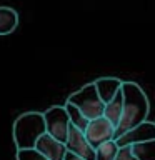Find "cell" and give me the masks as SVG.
I'll return each mask as SVG.
<instances>
[{
	"mask_svg": "<svg viewBox=\"0 0 155 160\" xmlns=\"http://www.w3.org/2000/svg\"><path fill=\"white\" fill-rule=\"evenodd\" d=\"M122 93H123V113L120 125L115 130V138L128 132L130 128L147 122L150 112V102L138 83L132 82V80H123Z\"/></svg>",
	"mask_w": 155,
	"mask_h": 160,
	"instance_id": "cell-1",
	"label": "cell"
},
{
	"mask_svg": "<svg viewBox=\"0 0 155 160\" xmlns=\"http://www.w3.org/2000/svg\"><path fill=\"white\" fill-rule=\"evenodd\" d=\"M47 133L43 113L40 112H25L13 123V142L17 150L35 148L37 140Z\"/></svg>",
	"mask_w": 155,
	"mask_h": 160,
	"instance_id": "cell-2",
	"label": "cell"
},
{
	"mask_svg": "<svg viewBox=\"0 0 155 160\" xmlns=\"http://www.w3.org/2000/svg\"><path fill=\"white\" fill-rule=\"evenodd\" d=\"M67 102L73 103L75 107H78L88 120H95V118L103 117L105 103L102 102L100 95L97 93V88H95L93 82L85 83L82 88H78L77 92H73L67 98Z\"/></svg>",
	"mask_w": 155,
	"mask_h": 160,
	"instance_id": "cell-3",
	"label": "cell"
},
{
	"mask_svg": "<svg viewBox=\"0 0 155 160\" xmlns=\"http://www.w3.org/2000/svg\"><path fill=\"white\" fill-rule=\"evenodd\" d=\"M45 118V127H47V133H50L53 138L60 140V142H67L68 137V128H70V118L65 107L62 105H52L43 112Z\"/></svg>",
	"mask_w": 155,
	"mask_h": 160,
	"instance_id": "cell-4",
	"label": "cell"
},
{
	"mask_svg": "<svg viewBox=\"0 0 155 160\" xmlns=\"http://www.w3.org/2000/svg\"><path fill=\"white\" fill-rule=\"evenodd\" d=\"M85 137H87L88 143L97 150L100 145L115 140V127L105 117L90 120L88 127L85 130Z\"/></svg>",
	"mask_w": 155,
	"mask_h": 160,
	"instance_id": "cell-5",
	"label": "cell"
},
{
	"mask_svg": "<svg viewBox=\"0 0 155 160\" xmlns=\"http://www.w3.org/2000/svg\"><path fill=\"white\" fill-rule=\"evenodd\" d=\"M65 147H67V152L77 155V157L83 160H95L97 150L88 143L85 132L73 127V125H70L68 128V137H67V142H65Z\"/></svg>",
	"mask_w": 155,
	"mask_h": 160,
	"instance_id": "cell-6",
	"label": "cell"
},
{
	"mask_svg": "<svg viewBox=\"0 0 155 160\" xmlns=\"http://www.w3.org/2000/svg\"><path fill=\"white\" fill-rule=\"evenodd\" d=\"M148 140H155V123L153 122H143L137 125V127L130 128L128 132L120 135L118 138H115L118 147H127V145H135L148 142Z\"/></svg>",
	"mask_w": 155,
	"mask_h": 160,
	"instance_id": "cell-7",
	"label": "cell"
},
{
	"mask_svg": "<svg viewBox=\"0 0 155 160\" xmlns=\"http://www.w3.org/2000/svg\"><path fill=\"white\" fill-rule=\"evenodd\" d=\"M35 148L38 150L43 157H47L48 160H65L67 155V147L63 142L53 138L50 133H43L42 137L37 140Z\"/></svg>",
	"mask_w": 155,
	"mask_h": 160,
	"instance_id": "cell-8",
	"label": "cell"
},
{
	"mask_svg": "<svg viewBox=\"0 0 155 160\" xmlns=\"http://www.w3.org/2000/svg\"><path fill=\"white\" fill-rule=\"evenodd\" d=\"M93 83H95V88H97V93L102 98V102L108 103L122 90L123 80H120L117 77H100L97 80H93Z\"/></svg>",
	"mask_w": 155,
	"mask_h": 160,
	"instance_id": "cell-9",
	"label": "cell"
},
{
	"mask_svg": "<svg viewBox=\"0 0 155 160\" xmlns=\"http://www.w3.org/2000/svg\"><path fill=\"white\" fill-rule=\"evenodd\" d=\"M122 113H123V93L122 90L115 95V98H112L108 103H105V112H103V117L108 120L110 123L115 127L120 125V120H122Z\"/></svg>",
	"mask_w": 155,
	"mask_h": 160,
	"instance_id": "cell-10",
	"label": "cell"
},
{
	"mask_svg": "<svg viewBox=\"0 0 155 160\" xmlns=\"http://www.w3.org/2000/svg\"><path fill=\"white\" fill-rule=\"evenodd\" d=\"M18 25V13L10 7H0V35L12 33Z\"/></svg>",
	"mask_w": 155,
	"mask_h": 160,
	"instance_id": "cell-11",
	"label": "cell"
},
{
	"mask_svg": "<svg viewBox=\"0 0 155 160\" xmlns=\"http://www.w3.org/2000/svg\"><path fill=\"white\" fill-rule=\"evenodd\" d=\"M63 107H65V110H67V113H68L70 123H72L73 127L80 128L82 132H85L87 127H88V123H90V120L82 113V110H80L78 107H75L73 103H68V102H65Z\"/></svg>",
	"mask_w": 155,
	"mask_h": 160,
	"instance_id": "cell-12",
	"label": "cell"
},
{
	"mask_svg": "<svg viewBox=\"0 0 155 160\" xmlns=\"http://www.w3.org/2000/svg\"><path fill=\"white\" fill-rule=\"evenodd\" d=\"M132 150L137 160H155V140L135 143L132 145Z\"/></svg>",
	"mask_w": 155,
	"mask_h": 160,
	"instance_id": "cell-13",
	"label": "cell"
},
{
	"mask_svg": "<svg viewBox=\"0 0 155 160\" xmlns=\"http://www.w3.org/2000/svg\"><path fill=\"white\" fill-rule=\"evenodd\" d=\"M118 145L115 140H110V142L100 145L97 148V153H95V160H115L118 152Z\"/></svg>",
	"mask_w": 155,
	"mask_h": 160,
	"instance_id": "cell-14",
	"label": "cell"
},
{
	"mask_svg": "<svg viewBox=\"0 0 155 160\" xmlns=\"http://www.w3.org/2000/svg\"><path fill=\"white\" fill-rule=\"evenodd\" d=\"M17 160H48L43 157L37 148H25V150H17Z\"/></svg>",
	"mask_w": 155,
	"mask_h": 160,
	"instance_id": "cell-15",
	"label": "cell"
},
{
	"mask_svg": "<svg viewBox=\"0 0 155 160\" xmlns=\"http://www.w3.org/2000/svg\"><path fill=\"white\" fill-rule=\"evenodd\" d=\"M115 160H137V157L133 155L132 145H127V147H120L117 152V157Z\"/></svg>",
	"mask_w": 155,
	"mask_h": 160,
	"instance_id": "cell-16",
	"label": "cell"
},
{
	"mask_svg": "<svg viewBox=\"0 0 155 160\" xmlns=\"http://www.w3.org/2000/svg\"><path fill=\"white\" fill-rule=\"evenodd\" d=\"M65 160H83V158H80V157H77V155L67 152V155H65Z\"/></svg>",
	"mask_w": 155,
	"mask_h": 160,
	"instance_id": "cell-17",
	"label": "cell"
}]
</instances>
